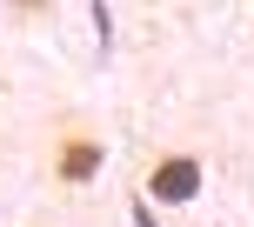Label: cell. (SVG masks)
<instances>
[{
  "mask_svg": "<svg viewBox=\"0 0 254 227\" xmlns=\"http://www.w3.org/2000/svg\"><path fill=\"white\" fill-rule=\"evenodd\" d=\"M101 167H107V140L94 134V127H80V120H67V127H54V147H47V174H54V187H87V180H101Z\"/></svg>",
  "mask_w": 254,
  "mask_h": 227,
  "instance_id": "6da1fadb",
  "label": "cell"
},
{
  "mask_svg": "<svg viewBox=\"0 0 254 227\" xmlns=\"http://www.w3.org/2000/svg\"><path fill=\"white\" fill-rule=\"evenodd\" d=\"M201 180H207V167H201V154H188V147H161L147 161V194L161 207H188V201H201Z\"/></svg>",
  "mask_w": 254,
  "mask_h": 227,
  "instance_id": "7a4b0ae2",
  "label": "cell"
},
{
  "mask_svg": "<svg viewBox=\"0 0 254 227\" xmlns=\"http://www.w3.org/2000/svg\"><path fill=\"white\" fill-rule=\"evenodd\" d=\"M7 7H13V13H47L54 0H7Z\"/></svg>",
  "mask_w": 254,
  "mask_h": 227,
  "instance_id": "3957f363",
  "label": "cell"
}]
</instances>
